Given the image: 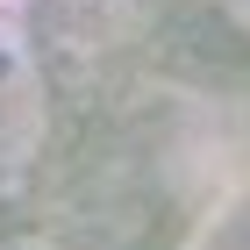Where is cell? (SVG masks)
<instances>
[{
	"label": "cell",
	"mask_w": 250,
	"mask_h": 250,
	"mask_svg": "<svg viewBox=\"0 0 250 250\" xmlns=\"http://www.w3.org/2000/svg\"><path fill=\"white\" fill-rule=\"evenodd\" d=\"M43 72L7 29H0V172H21L43 143Z\"/></svg>",
	"instance_id": "1"
},
{
	"label": "cell",
	"mask_w": 250,
	"mask_h": 250,
	"mask_svg": "<svg viewBox=\"0 0 250 250\" xmlns=\"http://www.w3.org/2000/svg\"><path fill=\"white\" fill-rule=\"evenodd\" d=\"M0 250H64L58 236H36V229H21V236H0Z\"/></svg>",
	"instance_id": "2"
}]
</instances>
